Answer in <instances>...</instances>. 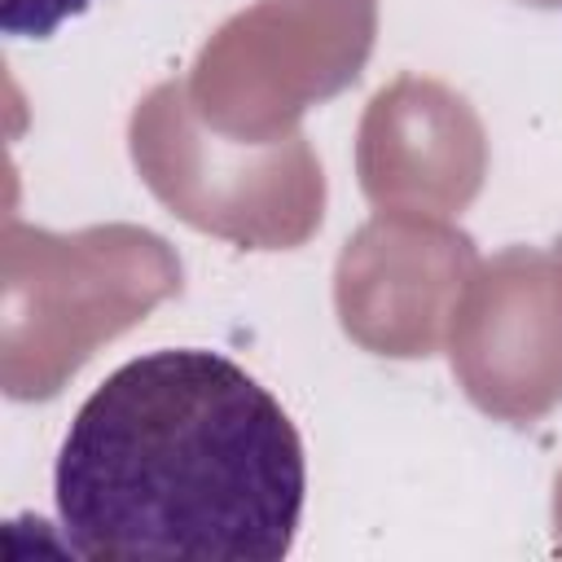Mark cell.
<instances>
[{
    "label": "cell",
    "instance_id": "1",
    "mask_svg": "<svg viewBox=\"0 0 562 562\" xmlns=\"http://www.w3.org/2000/svg\"><path fill=\"white\" fill-rule=\"evenodd\" d=\"M303 496L290 413L202 347L119 364L79 404L53 470L57 522L79 558L281 562Z\"/></svg>",
    "mask_w": 562,
    "mask_h": 562
},
{
    "label": "cell",
    "instance_id": "2",
    "mask_svg": "<svg viewBox=\"0 0 562 562\" xmlns=\"http://www.w3.org/2000/svg\"><path fill=\"white\" fill-rule=\"evenodd\" d=\"M92 0H0V26L18 40H48L61 22L79 18Z\"/></svg>",
    "mask_w": 562,
    "mask_h": 562
}]
</instances>
